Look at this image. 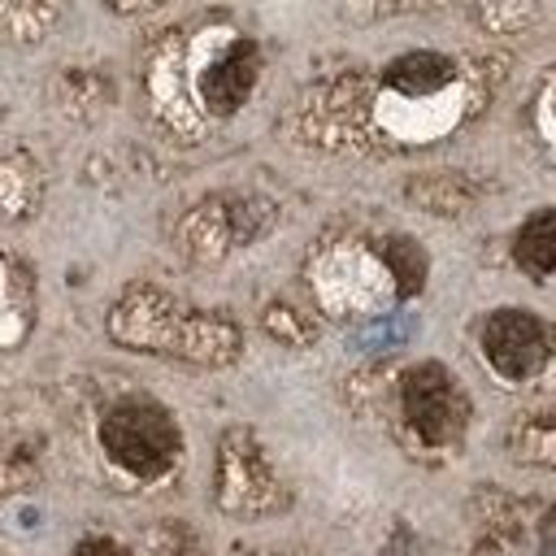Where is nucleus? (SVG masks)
<instances>
[{
	"label": "nucleus",
	"mask_w": 556,
	"mask_h": 556,
	"mask_svg": "<svg viewBox=\"0 0 556 556\" xmlns=\"http://www.w3.org/2000/svg\"><path fill=\"white\" fill-rule=\"evenodd\" d=\"M100 443L135 478H156L174 465L178 452V426L174 417L152 400H122L100 421Z\"/></svg>",
	"instance_id": "f257e3e1"
},
{
	"label": "nucleus",
	"mask_w": 556,
	"mask_h": 556,
	"mask_svg": "<svg viewBox=\"0 0 556 556\" xmlns=\"http://www.w3.org/2000/svg\"><path fill=\"white\" fill-rule=\"evenodd\" d=\"M400 395H404V417H408V426L417 430L421 443L439 447V443H452L465 430L469 408H465V395H460L456 378L443 365H434V361L413 365L404 374Z\"/></svg>",
	"instance_id": "f03ea898"
},
{
	"label": "nucleus",
	"mask_w": 556,
	"mask_h": 556,
	"mask_svg": "<svg viewBox=\"0 0 556 556\" xmlns=\"http://www.w3.org/2000/svg\"><path fill=\"white\" fill-rule=\"evenodd\" d=\"M482 352L504 378H530L547 361V330L534 313L500 308L482 326Z\"/></svg>",
	"instance_id": "7ed1b4c3"
},
{
	"label": "nucleus",
	"mask_w": 556,
	"mask_h": 556,
	"mask_svg": "<svg viewBox=\"0 0 556 556\" xmlns=\"http://www.w3.org/2000/svg\"><path fill=\"white\" fill-rule=\"evenodd\" d=\"M256 70H261L256 43L235 39V43L204 70V78H200L204 104H208L213 113H235V109L248 100V91H252V83H256Z\"/></svg>",
	"instance_id": "20e7f679"
},
{
	"label": "nucleus",
	"mask_w": 556,
	"mask_h": 556,
	"mask_svg": "<svg viewBox=\"0 0 556 556\" xmlns=\"http://www.w3.org/2000/svg\"><path fill=\"white\" fill-rule=\"evenodd\" d=\"M452 74L456 65L443 52H408L387 65V87H395L400 96H434L439 87L452 83Z\"/></svg>",
	"instance_id": "39448f33"
},
{
	"label": "nucleus",
	"mask_w": 556,
	"mask_h": 556,
	"mask_svg": "<svg viewBox=\"0 0 556 556\" xmlns=\"http://www.w3.org/2000/svg\"><path fill=\"white\" fill-rule=\"evenodd\" d=\"M517 261L521 269H530L534 278H547L552 274V261H556V230H552V208H539L521 235H517Z\"/></svg>",
	"instance_id": "423d86ee"
},
{
	"label": "nucleus",
	"mask_w": 556,
	"mask_h": 556,
	"mask_svg": "<svg viewBox=\"0 0 556 556\" xmlns=\"http://www.w3.org/2000/svg\"><path fill=\"white\" fill-rule=\"evenodd\" d=\"M378 256H382V265L391 269L400 295H413V291L426 282V252H421L413 239H387V243L378 248Z\"/></svg>",
	"instance_id": "0eeeda50"
},
{
	"label": "nucleus",
	"mask_w": 556,
	"mask_h": 556,
	"mask_svg": "<svg viewBox=\"0 0 556 556\" xmlns=\"http://www.w3.org/2000/svg\"><path fill=\"white\" fill-rule=\"evenodd\" d=\"M413 317L408 313H391V317H382V321H369L352 343H356V352H391V348H400L408 334H413Z\"/></svg>",
	"instance_id": "6e6552de"
},
{
	"label": "nucleus",
	"mask_w": 556,
	"mask_h": 556,
	"mask_svg": "<svg viewBox=\"0 0 556 556\" xmlns=\"http://www.w3.org/2000/svg\"><path fill=\"white\" fill-rule=\"evenodd\" d=\"M74 556H122V552L113 547V539H83L74 547Z\"/></svg>",
	"instance_id": "1a4fd4ad"
},
{
	"label": "nucleus",
	"mask_w": 556,
	"mask_h": 556,
	"mask_svg": "<svg viewBox=\"0 0 556 556\" xmlns=\"http://www.w3.org/2000/svg\"><path fill=\"white\" fill-rule=\"evenodd\" d=\"M169 556H195V552H174V547H169Z\"/></svg>",
	"instance_id": "9d476101"
}]
</instances>
